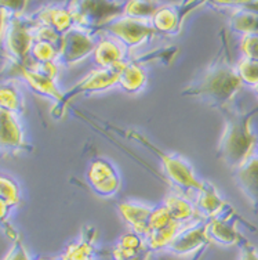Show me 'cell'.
<instances>
[{"mask_svg": "<svg viewBox=\"0 0 258 260\" xmlns=\"http://www.w3.org/2000/svg\"><path fill=\"white\" fill-rule=\"evenodd\" d=\"M242 86L243 83L236 72V67L229 61L227 40L223 34V45L218 54L203 74L182 90V95L195 97L217 110L228 111Z\"/></svg>", "mask_w": 258, "mask_h": 260, "instance_id": "6da1fadb", "label": "cell"}, {"mask_svg": "<svg viewBox=\"0 0 258 260\" xmlns=\"http://www.w3.org/2000/svg\"><path fill=\"white\" fill-rule=\"evenodd\" d=\"M258 112V108L248 112L229 111L223 136L218 143V155L229 168L238 169L253 156L257 147V136L251 130V118Z\"/></svg>", "mask_w": 258, "mask_h": 260, "instance_id": "7a4b0ae2", "label": "cell"}, {"mask_svg": "<svg viewBox=\"0 0 258 260\" xmlns=\"http://www.w3.org/2000/svg\"><path fill=\"white\" fill-rule=\"evenodd\" d=\"M127 136L133 137L135 140H138L149 151H152V152L156 154V156L162 162L166 177L181 192V195H184V197L188 198L189 194H192V192L196 194L202 188L204 180H200V179L196 177L194 168L191 166V164L185 159L184 156L178 155V154H167V152L159 150L146 137L139 135L138 132H134V130H131L130 133H127Z\"/></svg>", "mask_w": 258, "mask_h": 260, "instance_id": "3957f363", "label": "cell"}, {"mask_svg": "<svg viewBox=\"0 0 258 260\" xmlns=\"http://www.w3.org/2000/svg\"><path fill=\"white\" fill-rule=\"evenodd\" d=\"M33 26V18H26L24 15H11L6 28L3 53L18 68L28 65L30 50L35 43Z\"/></svg>", "mask_w": 258, "mask_h": 260, "instance_id": "277c9868", "label": "cell"}, {"mask_svg": "<svg viewBox=\"0 0 258 260\" xmlns=\"http://www.w3.org/2000/svg\"><path fill=\"white\" fill-rule=\"evenodd\" d=\"M124 6L123 2H72L69 10L73 14L75 26L94 32L122 17Z\"/></svg>", "mask_w": 258, "mask_h": 260, "instance_id": "5b68a950", "label": "cell"}, {"mask_svg": "<svg viewBox=\"0 0 258 260\" xmlns=\"http://www.w3.org/2000/svg\"><path fill=\"white\" fill-rule=\"evenodd\" d=\"M95 34L93 30L73 26L61 36L58 46V57L55 64L70 67L82 62L95 50Z\"/></svg>", "mask_w": 258, "mask_h": 260, "instance_id": "8992f818", "label": "cell"}, {"mask_svg": "<svg viewBox=\"0 0 258 260\" xmlns=\"http://www.w3.org/2000/svg\"><path fill=\"white\" fill-rule=\"evenodd\" d=\"M102 30L108 32L114 39L122 43L127 51L154 39L158 34L149 20L131 18L126 15H122L109 22L102 28Z\"/></svg>", "mask_w": 258, "mask_h": 260, "instance_id": "52a82bcc", "label": "cell"}, {"mask_svg": "<svg viewBox=\"0 0 258 260\" xmlns=\"http://www.w3.org/2000/svg\"><path fill=\"white\" fill-rule=\"evenodd\" d=\"M122 67L123 64L116 65L112 68H98V70L91 71L89 75H86L80 82L72 86V89L64 93L60 104L54 107V110L58 111L57 116H61L64 114L66 105L69 104V101L75 99L76 95L83 94V93H91V91L106 90V89H110L115 85H118Z\"/></svg>", "mask_w": 258, "mask_h": 260, "instance_id": "ba28073f", "label": "cell"}, {"mask_svg": "<svg viewBox=\"0 0 258 260\" xmlns=\"http://www.w3.org/2000/svg\"><path fill=\"white\" fill-rule=\"evenodd\" d=\"M21 76L28 83L32 90L38 94L53 99L55 105L60 104L64 93L60 90L57 85V75H58V65L55 62L47 64H32L18 68Z\"/></svg>", "mask_w": 258, "mask_h": 260, "instance_id": "9c48e42d", "label": "cell"}, {"mask_svg": "<svg viewBox=\"0 0 258 260\" xmlns=\"http://www.w3.org/2000/svg\"><path fill=\"white\" fill-rule=\"evenodd\" d=\"M207 221L203 219H196L192 223L185 224L174 240L169 244L166 250L175 256L196 255L199 250L207 248L210 244L206 233Z\"/></svg>", "mask_w": 258, "mask_h": 260, "instance_id": "30bf717a", "label": "cell"}, {"mask_svg": "<svg viewBox=\"0 0 258 260\" xmlns=\"http://www.w3.org/2000/svg\"><path fill=\"white\" fill-rule=\"evenodd\" d=\"M184 225L182 223L174 220L166 208L160 205L158 208H154L148 234L145 235L144 240L151 250L166 249Z\"/></svg>", "mask_w": 258, "mask_h": 260, "instance_id": "8fae6325", "label": "cell"}, {"mask_svg": "<svg viewBox=\"0 0 258 260\" xmlns=\"http://www.w3.org/2000/svg\"><path fill=\"white\" fill-rule=\"evenodd\" d=\"M86 179L89 181L91 190L104 198L114 197L120 188V177L118 170L115 169V166L109 160L102 158H98L90 164Z\"/></svg>", "mask_w": 258, "mask_h": 260, "instance_id": "7c38bea8", "label": "cell"}, {"mask_svg": "<svg viewBox=\"0 0 258 260\" xmlns=\"http://www.w3.org/2000/svg\"><path fill=\"white\" fill-rule=\"evenodd\" d=\"M29 150L18 115L0 108V154L17 155Z\"/></svg>", "mask_w": 258, "mask_h": 260, "instance_id": "4fadbf2b", "label": "cell"}, {"mask_svg": "<svg viewBox=\"0 0 258 260\" xmlns=\"http://www.w3.org/2000/svg\"><path fill=\"white\" fill-rule=\"evenodd\" d=\"M238 217L235 210L229 206L224 213H221L214 219H210L207 221L206 233L210 242L218 244L223 246H232L238 244H243L244 238L236 229V220Z\"/></svg>", "mask_w": 258, "mask_h": 260, "instance_id": "5bb4252c", "label": "cell"}, {"mask_svg": "<svg viewBox=\"0 0 258 260\" xmlns=\"http://www.w3.org/2000/svg\"><path fill=\"white\" fill-rule=\"evenodd\" d=\"M118 210L123 220L131 229V233L145 238V235L148 234L154 208L135 201H127L119 204Z\"/></svg>", "mask_w": 258, "mask_h": 260, "instance_id": "9a60e30c", "label": "cell"}, {"mask_svg": "<svg viewBox=\"0 0 258 260\" xmlns=\"http://www.w3.org/2000/svg\"><path fill=\"white\" fill-rule=\"evenodd\" d=\"M195 206L198 209L199 216L204 220L217 217L229 208L228 204L221 198L218 191L215 190V187L209 181H203L202 188L195 194Z\"/></svg>", "mask_w": 258, "mask_h": 260, "instance_id": "2e32d148", "label": "cell"}, {"mask_svg": "<svg viewBox=\"0 0 258 260\" xmlns=\"http://www.w3.org/2000/svg\"><path fill=\"white\" fill-rule=\"evenodd\" d=\"M235 179L253 209L258 212V155L250 156L243 165L238 168Z\"/></svg>", "mask_w": 258, "mask_h": 260, "instance_id": "e0dca14e", "label": "cell"}, {"mask_svg": "<svg viewBox=\"0 0 258 260\" xmlns=\"http://www.w3.org/2000/svg\"><path fill=\"white\" fill-rule=\"evenodd\" d=\"M151 256L148 244L134 233L122 235L114 249V260H151Z\"/></svg>", "mask_w": 258, "mask_h": 260, "instance_id": "ac0fdd59", "label": "cell"}, {"mask_svg": "<svg viewBox=\"0 0 258 260\" xmlns=\"http://www.w3.org/2000/svg\"><path fill=\"white\" fill-rule=\"evenodd\" d=\"M32 18L36 24L49 26L60 35H64L75 26L72 11L64 7H46L38 11Z\"/></svg>", "mask_w": 258, "mask_h": 260, "instance_id": "d6986e66", "label": "cell"}, {"mask_svg": "<svg viewBox=\"0 0 258 260\" xmlns=\"http://www.w3.org/2000/svg\"><path fill=\"white\" fill-rule=\"evenodd\" d=\"M177 6L178 3H163L155 13L151 24L158 34L173 35L181 29L185 17H182L181 9Z\"/></svg>", "mask_w": 258, "mask_h": 260, "instance_id": "ffe728a7", "label": "cell"}, {"mask_svg": "<svg viewBox=\"0 0 258 260\" xmlns=\"http://www.w3.org/2000/svg\"><path fill=\"white\" fill-rule=\"evenodd\" d=\"M162 205L169 212V215L174 220L179 221L182 224H188L195 221V219H202L198 213V209L195 206L194 201L184 197V195L177 194L175 191H171L166 195ZM204 220V219H203Z\"/></svg>", "mask_w": 258, "mask_h": 260, "instance_id": "44dd1931", "label": "cell"}, {"mask_svg": "<svg viewBox=\"0 0 258 260\" xmlns=\"http://www.w3.org/2000/svg\"><path fill=\"white\" fill-rule=\"evenodd\" d=\"M126 54H127L126 47L114 38L99 40L93 53L95 62L99 65V68H112L116 65L123 64L124 61H127Z\"/></svg>", "mask_w": 258, "mask_h": 260, "instance_id": "7402d4cb", "label": "cell"}, {"mask_svg": "<svg viewBox=\"0 0 258 260\" xmlns=\"http://www.w3.org/2000/svg\"><path fill=\"white\" fill-rule=\"evenodd\" d=\"M95 230L86 227L79 240L72 242L58 260H94Z\"/></svg>", "mask_w": 258, "mask_h": 260, "instance_id": "603a6c76", "label": "cell"}, {"mask_svg": "<svg viewBox=\"0 0 258 260\" xmlns=\"http://www.w3.org/2000/svg\"><path fill=\"white\" fill-rule=\"evenodd\" d=\"M118 85L127 93H137L142 90L146 85V74L144 68L135 61H126L123 62L119 75Z\"/></svg>", "mask_w": 258, "mask_h": 260, "instance_id": "cb8c5ba5", "label": "cell"}, {"mask_svg": "<svg viewBox=\"0 0 258 260\" xmlns=\"http://www.w3.org/2000/svg\"><path fill=\"white\" fill-rule=\"evenodd\" d=\"M232 5V3H231ZM234 6V5H232ZM229 28L242 35H258V14L243 9H234L229 17Z\"/></svg>", "mask_w": 258, "mask_h": 260, "instance_id": "d4e9b609", "label": "cell"}, {"mask_svg": "<svg viewBox=\"0 0 258 260\" xmlns=\"http://www.w3.org/2000/svg\"><path fill=\"white\" fill-rule=\"evenodd\" d=\"M0 108L20 115L24 111V99L21 91L11 83L0 85Z\"/></svg>", "mask_w": 258, "mask_h": 260, "instance_id": "484cf974", "label": "cell"}, {"mask_svg": "<svg viewBox=\"0 0 258 260\" xmlns=\"http://www.w3.org/2000/svg\"><path fill=\"white\" fill-rule=\"evenodd\" d=\"M163 3L160 2H127L124 6L123 15L139 20H152L154 14Z\"/></svg>", "mask_w": 258, "mask_h": 260, "instance_id": "4316f807", "label": "cell"}, {"mask_svg": "<svg viewBox=\"0 0 258 260\" xmlns=\"http://www.w3.org/2000/svg\"><path fill=\"white\" fill-rule=\"evenodd\" d=\"M30 57L35 60L36 64H47V62H55L58 57V47L51 45L49 42L43 40H35L30 50Z\"/></svg>", "mask_w": 258, "mask_h": 260, "instance_id": "83f0119b", "label": "cell"}, {"mask_svg": "<svg viewBox=\"0 0 258 260\" xmlns=\"http://www.w3.org/2000/svg\"><path fill=\"white\" fill-rule=\"evenodd\" d=\"M236 72L242 83L253 87L254 90L258 87V61L242 58L236 64Z\"/></svg>", "mask_w": 258, "mask_h": 260, "instance_id": "f1b7e54d", "label": "cell"}, {"mask_svg": "<svg viewBox=\"0 0 258 260\" xmlns=\"http://www.w3.org/2000/svg\"><path fill=\"white\" fill-rule=\"evenodd\" d=\"M0 201L10 208H14L20 204L18 184L6 175H0Z\"/></svg>", "mask_w": 258, "mask_h": 260, "instance_id": "f546056e", "label": "cell"}, {"mask_svg": "<svg viewBox=\"0 0 258 260\" xmlns=\"http://www.w3.org/2000/svg\"><path fill=\"white\" fill-rule=\"evenodd\" d=\"M240 51L244 58L258 61V35H244L240 40Z\"/></svg>", "mask_w": 258, "mask_h": 260, "instance_id": "4dcf8cb0", "label": "cell"}, {"mask_svg": "<svg viewBox=\"0 0 258 260\" xmlns=\"http://www.w3.org/2000/svg\"><path fill=\"white\" fill-rule=\"evenodd\" d=\"M10 206H7L5 202L0 201V227L5 230V233L7 234L9 238H11L13 241H15L17 238H20L18 233L11 227L9 223H7V219H9V215H10Z\"/></svg>", "mask_w": 258, "mask_h": 260, "instance_id": "1f68e13d", "label": "cell"}, {"mask_svg": "<svg viewBox=\"0 0 258 260\" xmlns=\"http://www.w3.org/2000/svg\"><path fill=\"white\" fill-rule=\"evenodd\" d=\"M3 260H30L28 252L25 249L24 244L20 238H17L13 241V245H11L10 250L7 252V255Z\"/></svg>", "mask_w": 258, "mask_h": 260, "instance_id": "d6a6232c", "label": "cell"}, {"mask_svg": "<svg viewBox=\"0 0 258 260\" xmlns=\"http://www.w3.org/2000/svg\"><path fill=\"white\" fill-rule=\"evenodd\" d=\"M10 11L7 10L5 2H0V53H3V40L9 20H10Z\"/></svg>", "mask_w": 258, "mask_h": 260, "instance_id": "836d02e7", "label": "cell"}, {"mask_svg": "<svg viewBox=\"0 0 258 260\" xmlns=\"http://www.w3.org/2000/svg\"><path fill=\"white\" fill-rule=\"evenodd\" d=\"M239 260H258V252L247 241L242 244V253Z\"/></svg>", "mask_w": 258, "mask_h": 260, "instance_id": "e575fe53", "label": "cell"}, {"mask_svg": "<svg viewBox=\"0 0 258 260\" xmlns=\"http://www.w3.org/2000/svg\"><path fill=\"white\" fill-rule=\"evenodd\" d=\"M232 5L239 7V9L253 11V13H257L258 14V2H240V3H232Z\"/></svg>", "mask_w": 258, "mask_h": 260, "instance_id": "d590c367", "label": "cell"}, {"mask_svg": "<svg viewBox=\"0 0 258 260\" xmlns=\"http://www.w3.org/2000/svg\"><path fill=\"white\" fill-rule=\"evenodd\" d=\"M206 249H207V248H203V249H202V250H199L198 253L195 255V257L192 260H202L203 255H204V253H206Z\"/></svg>", "mask_w": 258, "mask_h": 260, "instance_id": "8d00e7d4", "label": "cell"}, {"mask_svg": "<svg viewBox=\"0 0 258 260\" xmlns=\"http://www.w3.org/2000/svg\"><path fill=\"white\" fill-rule=\"evenodd\" d=\"M255 93H257V94H258V87H257V89H255Z\"/></svg>", "mask_w": 258, "mask_h": 260, "instance_id": "74e56055", "label": "cell"}, {"mask_svg": "<svg viewBox=\"0 0 258 260\" xmlns=\"http://www.w3.org/2000/svg\"><path fill=\"white\" fill-rule=\"evenodd\" d=\"M39 260H51V259H39Z\"/></svg>", "mask_w": 258, "mask_h": 260, "instance_id": "f35d334b", "label": "cell"}, {"mask_svg": "<svg viewBox=\"0 0 258 260\" xmlns=\"http://www.w3.org/2000/svg\"><path fill=\"white\" fill-rule=\"evenodd\" d=\"M257 150H258V141H257Z\"/></svg>", "mask_w": 258, "mask_h": 260, "instance_id": "ab89813d", "label": "cell"}]
</instances>
